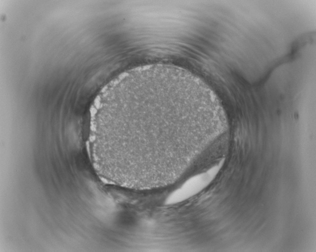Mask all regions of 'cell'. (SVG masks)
Segmentation results:
<instances>
[{
    "mask_svg": "<svg viewBox=\"0 0 316 252\" xmlns=\"http://www.w3.org/2000/svg\"><path fill=\"white\" fill-rule=\"evenodd\" d=\"M225 126L219 100L194 74L169 64L139 66L114 78L94 100L90 157L110 184L164 187L179 179Z\"/></svg>",
    "mask_w": 316,
    "mask_h": 252,
    "instance_id": "1",
    "label": "cell"
}]
</instances>
